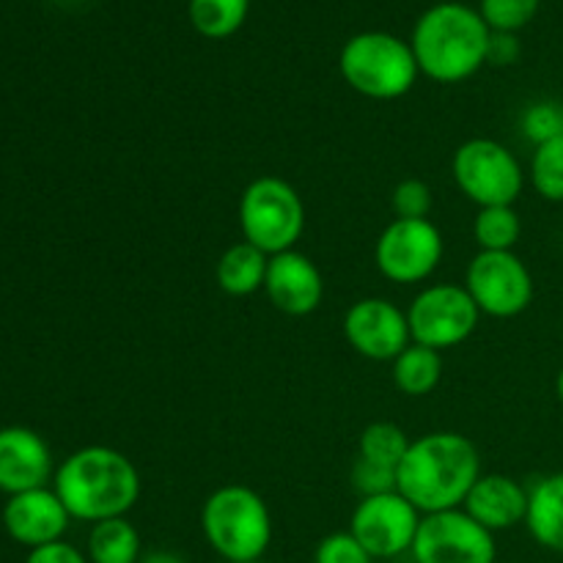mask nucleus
I'll use <instances>...</instances> for the list:
<instances>
[{
    "mask_svg": "<svg viewBox=\"0 0 563 563\" xmlns=\"http://www.w3.org/2000/svg\"><path fill=\"white\" fill-rule=\"evenodd\" d=\"M482 478L476 443L460 432H429L412 440L396 471V489L421 515L462 509L473 484Z\"/></svg>",
    "mask_w": 563,
    "mask_h": 563,
    "instance_id": "f257e3e1",
    "label": "nucleus"
},
{
    "mask_svg": "<svg viewBox=\"0 0 563 563\" xmlns=\"http://www.w3.org/2000/svg\"><path fill=\"white\" fill-rule=\"evenodd\" d=\"M55 495L69 517L91 526L126 517L141 498V473L132 460L108 445L75 451L55 473Z\"/></svg>",
    "mask_w": 563,
    "mask_h": 563,
    "instance_id": "f03ea898",
    "label": "nucleus"
},
{
    "mask_svg": "<svg viewBox=\"0 0 563 563\" xmlns=\"http://www.w3.org/2000/svg\"><path fill=\"white\" fill-rule=\"evenodd\" d=\"M489 27L478 9L465 3H438L418 16L410 47L418 69L434 82H462L487 64Z\"/></svg>",
    "mask_w": 563,
    "mask_h": 563,
    "instance_id": "7ed1b4c3",
    "label": "nucleus"
},
{
    "mask_svg": "<svg viewBox=\"0 0 563 563\" xmlns=\"http://www.w3.org/2000/svg\"><path fill=\"white\" fill-rule=\"evenodd\" d=\"M201 531L225 563H253L273 542V515L256 489L225 484L203 500Z\"/></svg>",
    "mask_w": 563,
    "mask_h": 563,
    "instance_id": "20e7f679",
    "label": "nucleus"
},
{
    "mask_svg": "<svg viewBox=\"0 0 563 563\" xmlns=\"http://www.w3.org/2000/svg\"><path fill=\"white\" fill-rule=\"evenodd\" d=\"M339 69L352 91L379 102L410 93L421 75L410 42L385 31L355 33L341 47Z\"/></svg>",
    "mask_w": 563,
    "mask_h": 563,
    "instance_id": "39448f33",
    "label": "nucleus"
},
{
    "mask_svg": "<svg viewBox=\"0 0 563 563\" xmlns=\"http://www.w3.org/2000/svg\"><path fill=\"white\" fill-rule=\"evenodd\" d=\"M240 229L245 242L267 256L295 251L306 231V203L289 181L258 176L240 198Z\"/></svg>",
    "mask_w": 563,
    "mask_h": 563,
    "instance_id": "423d86ee",
    "label": "nucleus"
},
{
    "mask_svg": "<svg viewBox=\"0 0 563 563\" xmlns=\"http://www.w3.org/2000/svg\"><path fill=\"white\" fill-rule=\"evenodd\" d=\"M451 174L467 201L484 207H515L526 187V170L509 146L493 137H473L454 152Z\"/></svg>",
    "mask_w": 563,
    "mask_h": 563,
    "instance_id": "0eeeda50",
    "label": "nucleus"
},
{
    "mask_svg": "<svg viewBox=\"0 0 563 563\" xmlns=\"http://www.w3.org/2000/svg\"><path fill=\"white\" fill-rule=\"evenodd\" d=\"M465 289L484 317L515 319L533 302V275L515 251H478L465 273Z\"/></svg>",
    "mask_w": 563,
    "mask_h": 563,
    "instance_id": "6e6552de",
    "label": "nucleus"
},
{
    "mask_svg": "<svg viewBox=\"0 0 563 563\" xmlns=\"http://www.w3.org/2000/svg\"><path fill=\"white\" fill-rule=\"evenodd\" d=\"M478 319H482L478 306L465 286L456 284L427 286L407 308L412 344H423L438 352L465 344L476 333Z\"/></svg>",
    "mask_w": 563,
    "mask_h": 563,
    "instance_id": "1a4fd4ad",
    "label": "nucleus"
},
{
    "mask_svg": "<svg viewBox=\"0 0 563 563\" xmlns=\"http://www.w3.org/2000/svg\"><path fill=\"white\" fill-rule=\"evenodd\" d=\"M416 563H495V533L478 526L465 509L423 515L412 542Z\"/></svg>",
    "mask_w": 563,
    "mask_h": 563,
    "instance_id": "9d476101",
    "label": "nucleus"
},
{
    "mask_svg": "<svg viewBox=\"0 0 563 563\" xmlns=\"http://www.w3.org/2000/svg\"><path fill=\"white\" fill-rule=\"evenodd\" d=\"M377 269L394 284H421L443 262V234L432 220H390L374 247Z\"/></svg>",
    "mask_w": 563,
    "mask_h": 563,
    "instance_id": "9b49d317",
    "label": "nucleus"
},
{
    "mask_svg": "<svg viewBox=\"0 0 563 563\" xmlns=\"http://www.w3.org/2000/svg\"><path fill=\"white\" fill-rule=\"evenodd\" d=\"M421 517V511L396 489V493L361 498L357 509L352 511L350 533L372 559H396L412 550Z\"/></svg>",
    "mask_w": 563,
    "mask_h": 563,
    "instance_id": "f8f14e48",
    "label": "nucleus"
},
{
    "mask_svg": "<svg viewBox=\"0 0 563 563\" xmlns=\"http://www.w3.org/2000/svg\"><path fill=\"white\" fill-rule=\"evenodd\" d=\"M344 339L368 361L394 363L412 344L407 311L385 297H363L344 313Z\"/></svg>",
    "mask_w": 563,
    "mask_h": 563,
    "instance_id": "ddd939ff",
    "label": "nucleus"
},
{
    "mask_svg": "<svg viewBox=\"0 0 563 563\" xmlns=\"http://www.w3.org/2000/svg\"><path fill=\"white\" fill-rule=\"evenodd\" d=\"M264 291L286 317H308L324 300V278L317 264L300 251L269 256Z\"/></svg>",
    "mask_w": 563,
    "mask_h": 563,
    "instance_id": "4468645a",
    "label": "nucleus"
},
{
    "mask_svg": "<svg viewBox=\"0 0 563 563\" xmlns=\"http://www.w3.org/2000/svg\"><path fill=\"white\" fill-rule=\"evenodd\" d=\"M69 511L60 504L55 489H31V493L11 495L9 506L3 511L5 531L11 539L25 548L36 550L44 544L60 542V537L69 528Z\"/></svg>",
    "mask_w": 563,
    "mask_h": 563,
    "instance_id": "2eb2a0df",
    "label": "nucleus"
},
{
    "mask_svg": "<svg viewBox=\"0 0 563 563\" xmlns=\"http://www.w3.org/2000/svg\"><path fill=\"white\" fill-rule=\"evenodd\" d=\"M528 504H531V489L522 487L517 478L504 476V473H482V478L467 493L462 509L478 526L498 533L522 526L528 517Z\"/></svg>",
    "mask_w": 563,
    "mask_h": 563,
    "instance_id": "dca6fc26",
    "label": "nucleus"
},
{
    "mask_svg": "<svg viewBox=\"0 0 563 563\" xmlns=\"http://www.w3.org/2000/svg\"><path fill=\"white\" fill-rule=\"evenodd\" d=\"M53 473L47 443L31 429L11 427L0 432V489L11 495L44 487Z\"/></svg>",
    "mask_w": 563,
    "mask_h": 563,
    "instance_id": "f3484780",
    "label": "nucleus"
},
{
    "mask_svg": "<svg viewBox=\"0 0 563 563\" xmlns=\"http://www.w3.org/2000/svg\"><path fill=\"white\" fill-rule=\"evenodd\" d=\"M526 526L533 542L563 555V473H553L533 484Z\"/></svg>",
    "mask_w": 563,
    "mask_h": 563,
    "instance_id": "a211bd4d",
    "label": "nucleus"
},
{
    "mask_svg": "<svg viewBox=\"0 0 563 563\" xmlns=\"http://www.w3.org/2000/svg\"><path fill=\"white\" fill-rule=\"evenodd\" d=\"M269 256L258 251L251 242H236V245L225 247L223 256L218 258L214 267V278L218 286L231 297H251L258 289H264V278H267Z\"/></svg>",
    "mask_w": 563,
    "mask_h": 563,
    "instance_id": "6ab92c4d",
    "label": "nucleus"
},
{
    "mask_svg": "<svg viewBox=\"0 0 563 563\" xmlns=\"http://www.w3.org/2000/svg\"><path fill=\"white\" fill-rule=\"evenodd\" d=\"M141 533L126 517L97 522L88 533V561L91 563H137L143 555Z\"/></svg>",
    "mask_w": 563,
    "mask_h": 563,
    "instance_id": "aec40b11",
    "label": "nucleus"
},
{
    "mask_svg": "<svg viewBox=\"0 0 563 563\" xmlns=\"http://www.w3.org/2000/svg\"><path fill=\"white\" fill-rule=\"evenodd\" d=\"M443 377V357L438 350L410 344L394 361V385L405 396H429Z\"/></svg>",
    "mask_w": 563,
    "mask_h": 563,
    "instance_id": "412c9836",
    "label": "nucleus"
},
{
    "mask_svg": "<svg viewBox=\"0 0 563 563\" xmlns=\"http://www.w3.org/2000/svg\"><path fill=\"white\" fill-rule=\"evenodd\" d=\"M251 0H190L187 14L190 25L201 33L203 38H229L245 25Z\"/></svg>",
    "mask_w": 563,
    "mask_h": 563,
    "instance_id": "4be33fe9",
    "label": "nucleus"
},
{
    "mask_svg": "<svg viewBox=\"0 0 563 563\" xmlns=\"http://www.w3.org/2000/svg\"><path fill=\"white\" fill-rule=\"evenodd\" d=\"M522 236V220L515 207H484L473 220L478 251H515Z\"/></svg>",
    "mask_w": 563,
    "mask_h": 563,
    "instance_id": "5701e85b",
    "label": "nucleus"
},
{
    "mask_svg": "<svg viewBox=\"0 0 563 563\" xmlns=\"http://www.w3.org/2000/svg\"><path fill=\"white\" fill-rule=\"evenodd\" d=\"M410 445L412 440L407 438L405 429L396 427V423L390 421H374L361 432V440H357V456L399 471L401 460L407 456Z\"/></svg>",
    "mask_w": 563,
    "mask_h": 563,
    "instance_id": "b1692460",
    "label": "nucleus"
},
{
    "mask_svg": "<svg viewBox=\"0 0 563 563\" xmlns=\"http://www.w3.org/2000/svg\"><path fill=\"white\" fill-rule=\"evenodd\" d=\"M531 185L544 201L563 203V135L533 146Z\"/></svg>",
    "mask_w": 563,
    "mask_h": 563,
    "instance_id": "393cba45",
    "label": "nucleus"
},
{
    "mask_svg": "<svg viewBox=\"0 0 563 563\" xmlns=\"http://www.w3.org/2000/svg\"><path fill=\"white\" fill-rule=\"evenodd\" d=\"M542 0H482L478 14L487 22L489 31L517 33L537 16Z\"/></svg>",
    "mask_w": 563,
    "mask_h": 563,
    "instance_id": "a878e982",
    "label": "nucleus"
},
{
    "mask_svg": "<svg viewBox=\"0 0 563 563\" xmlns=\"http://www.w3.org/2000/svg\"><path fill=\"white\" fill-rule=\"evenodd\" d=\"M520 130L533 146L548 143L563 135V104L555 99H542V102L528 104L520 119Z\"/></svg>",
    "mask_w": 563,
    "mask_h": 563,
    "instance_id": "bb28decb",
    "label": "nucleus"
},
{
    "mask_svg": "<svg viewBox=\"0 0 563 563\" xmlns=\"http://www.w3.org/2000/svg\"><path fill=\"white\" fill-rule=\"evenodd\" d=\"M390 207L399 220H429L434 209L432 187L423 179H401L390 192Z\"/></svg>",
    "mask_w": 563,
    "mask_h": 563,
    "instance_id": "cd10ccee",
    "label": "nucleus"
},
{
    "mask_svg": "<svg viewBox=\"0 0 563 563\" xmlns=\"http://www.w3.org/2000/svg\"><path fill=\"white\" fill-rule=\"evenodd\" d=\"M374 559L366 553L361 542L350 531H339L324 537L317 544L313 563H372Z\"/></svg>",
    "mask_w": 563,
    "mask_h": 563,
    "instance_id": "c85d7f7f",
    "label": "nucleus"
},
{
    "mask_svg": "<svg viewBox=\"0 0 563 563\" xmlns=\"http://www.w3.org/2000/svg\"><path fill=\"white\" fill-rule=\"evenodd\" d=\"M352 487L361 493V498H374V495L396 493V471L394 467L377 465L357 456L352 465Z\"/></svg>",
    "mask_w": 563,
    "mask_h": 563,
    "instance_id": "c756f323",
    "label": "nucleus"
},
{
    "mask_svg": "<svg viewBox=\"0 0 563 563\" xmlns=\"http://www.w3.org/2000/svg\"><path fill=\"white\" fill-rule=\"evenodd\" d=\"M522 53V44L517 38V33H489V47H487V64L493 66H511L517 64Z\"/></svg>",
    "mask_w": 563,
    "mask_h": 563,
    "instance_id": "7c9ffc66",
    "label": "nucleus"
},
{
    "mask_svg": "<svg viewBox=\"0 0 563 563\" xmlns=\"http://www.w3.org/2000/svg\"><path fill=\"white\" fill-rule=\"evenodd\" d=\"M25 563H91L86 555L80 553L77 548L66 542H53V544H44V548L31 550Z\"/></svg>",
    "mask_w": 563,
    "mask_h": 563,
    "instance_id": "2f4dec72",
    "label": "nucleus"
},
{
    "mask_svg": "<svg viewBox=\"0 0 563 563\" xmlns=\"http://www.w3.org/2000/svg\"><path fill=\"white\" fill-rule=\"evenodd\" d=\"M137 563H187L179 553H170V550H148L141 555Z\"/></svg>",
    "mask_w": 563,
    "mask_h": 563,
    "instance_id": "473e14b6",
    "label": "nucleus"
},
{
    "mask_svg": "<svg viewBox=\"0 0 563 563\" xmlns=\"http://www.w3.org/2000/svg\"><path fill=\"white\" fill-rule=\"evenodd\" d=\"M555 396H559V401L563 405V366H561L559 377H555Z\"/></svg>",
    "mask_w": 563,
    "mask_h": 563,
    "instance_id": "72a5a7b5",
    "label": "nucleus"
},
{
    "mask_svg": "<svg viewBox=\"0 0 563 563\" xmlns=\"http://www.w3.org/2000/svg\"><path fill=\"white\" fill-rule=\"evenodd\" d=\"M253 563H262V561H253Z\"/></svg>",
    "mask_w": 563,
    "mask_h": 563,
    "instance_id": "f704fd0d",
    "label": "nucleus"
}]
</instances>
